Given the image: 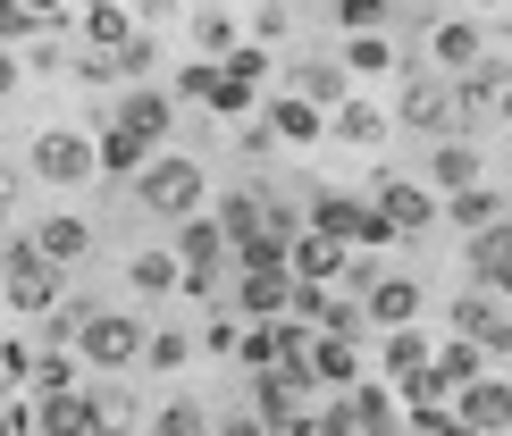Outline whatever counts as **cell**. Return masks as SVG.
Wrapping results in <instances>:
<instances>
[{
	"label": "cell",
	"mask_w": 512,
	"mask_h": 436,
	"mask_svg": "<svg viewBox=\"0 0 512 436\" xmlns=\"http://www.w3.org/2000/svg\"><path fill=\"white\" fill-rule=\"evenodd\" d=\"M370 210L387 218V227L412 244V235H429L437 227V193L420 185V177H378V193H370Z\"/></svg>",
	"instance_id": "cell-10"
},
{
	"label": "cell",
	"mask_w": 512,
	"mask_h": 436,
	"mask_svg": "<svg viewBox=\"0 0 512 436\" xmlns=\"http://www.w3.org/2000/svg\"><path fill=\"white\" fill-rule=\"evenodd\" d=\"M286 294H294L286 269H244L236 286H227V311L236 319H286Z\"/></svg>",
	"instance_id": "cell-19"
},
{
	"label": "cell",
	"mask_w": 512,
	"mask_h": 436,
	"mask_svg": "<svg viewBox=\"0 0 512 436\" xmlns=\"http://www.w3.org/2000/svg\"><path fill=\"white\" fill-rule=\"evenodd\" d=\"M328 135L353 143V151H378V143H387V109H370V101H336V109H328Z\"/></svg>",
	"instance_id": "cell-28"
},
{
	"label": "cell",
	"mask_w": 512,
	"mask_h": 436,
	"mask_svg": "<svg viewBox=\"0 0 512 436\" xmlns=\"http://www.w3.org/2000/svg\"><path fill=\"white\" fill-rule=\"evenodd\" d=\"M177 277H185V269H177V252H168V244L126 260V286H135V294H177Z\"/></svg>",
	"instance_id": "cell-35"
},
{
	"label": "cell",
	"mask_w": 512,
	"mask_h": 436,
	"mask_svg": "<svg viewBox=\"0 0 512 436\" xmlns=\"http://www.w3.org/2000/svg\"><path fill=\"white\" fill-rule=\"evenodd\" d=\"M26 244L51 260V269H76V260H93V218H76V210H42L34 227H26Z\"/></svg>",
	"instance_id": "cell-13"
},
{
	"label": "cell",
	"mask_w": 512,
	"mask_h": 436,
	"mask_svg": "<svg viewBox=\"0 0 512 436\" xmlns=\"http://www.w3.org/2000/svg\"><path fill=\"white\" fill-rule=\"evenodd\" d=\"M110 126H126L135 143L168 151V126H177V93H168V84H126L118 109H110Z\"/></svg>",
	"instance_id": "cell-9"
},
{
	"label": "cell",
	"mask_w": 512,
	"mask_h": 436,
	"mask_svg": "<svg viewBox=\"0 0 512 436\" xmlns=\"http://www.w3.org/2000/svg\"><path fill=\"white\" fill-rule=\"evenodd\" d=\"M210 436H269V428L252 420V411H236V420H210Z\"/></svg>",
	"instance_id": "cell-46"
},
{
	"label": "cell",
	"mask_w": 512,
	"mask_h": 436,
	"mask_svg": "<svg viewBox=\"0 0 512 436\" xmlns=\"http://www.w3.org/2000/svg\"><path fill=\"white\" fill-rule=\"evenodd\" d=\"M445 411H454L471 436H512V378H496V369H487V378L454 386V395H445Z\"/></svg>",
	"instance_id": "cell-8"
},
{
	"label": "cell",
	"mask_w": 512,
	"mask_h": 436,
	"mask_svg": "<svg viewBox=\"0 0 512 436\" xmlns=\"http://www.w3.org/2000/svg\"><path fill=\"white\" fill-rule=\"evenodd\" d=\"M126 185H135V202L152 218H168V227L194 218V210H210V177H202V160H185V151H152Z\"/></svg>",
	"instance_id": "cell-1"
},
{
	"label": "cell",
	"mask_w": 512,
	"mask_h": 436,
	"mask_svg": "<svg viewBox=\"0 0 512 436\" xmlns=\"http://www.w3.org/2000/svg\"><path fill=\"white\" fill-rule=\"evenodd\" d=\"M185 361H202L185 327H152V336H143V369H185Z\"/></svg>",
	"instance_id": "cell-40"
},
{
	"label": "cell",
	"mask_w": 512,
	"mask_h": 436,
	"mask_svg": "<svg viewBox=\"0 0 512 436\" xmlns=\"http://www.w3.org/2000/svg\"><path fill=\"white\" fill-rule=\"evenodd\" d=\"M336 68H345V76L361 84V76H387V68H403V59H395V42H387V34H345Z\"/></svg>",
	"instance_id": "cell-32"
},
{
	"label": "cell",
	"mask_w": 512,
	"mask_h": 436,
	"mask_svg": "<svg viewBox=\"0 0 512 436\" xmlns=\"http://www.w3.org/2000/svg\"><path fill=\"white\" fill-rule=\"evenodd\" d=\"M185 34H194V59H227V51L244 42V17L219 9V0H202V9L185 17Z\"/></svg>",
	"instance_id": "cell-25"
},
{
	"label": "cell",
	"mask_w": 512,
	"mask_h": 436,
	"mask_svg": "<svg viewBox=\"0 0 512 436\" xmlns=\"http://www.w3.org/2000/svg\"><path fill=\"white\" fill-rule=\"evenodd\" d=\"M471 378H487V353H479L471 336L429 344V386H437V395H454V386H471Z\"/></svg>",
	"instance_id": "cell-24"
},
{
	"label": "cell",
	"mask_w": 512,
	"mask_h": 436,
	"mask_svg": "<svg viewBox=\"0 0 512 436\" xmlns=\"http://www.w3.org/2000/svg\"><path fill=\"white\" fill-rule=\"evenodd\" d=\"M403 428H420V436H471V428H462L445 403H429V411H403Z\"/></svg>",
	"instance_id": "cell-44"
},
{
	"label": "cell",
	"mask_w": 512,
	"mask_h": 436,
	"mask_svg": "<svg viewBox=\"0 0 512 436\" xmlns=\"http://www.w3.org/2000/svg\"><path fill=\"white\" fill-rule=\"evenodd\" d=\"M261 126H269V143H286V151L328 143V118H319L311 101H294V93H269V101H261Z\"/></svg>",
	"instance_id": "cell-17"
},
{
	"label": "cell",
	"mask_w": 512,
	"mask_h": 436,
	"mask_svg": "<svg viewBox=\"0 0 512 436\" xmlns=\"http://www.w3.org/2000/svg\"><path fill=\"white\" fill-rule=\"evenodd\" d=\"M496 218H504V193H487V185H462V193H445V202H437V227H462V235L496 227Z\"/></svg>",
	"instance_id": "cell-26"
},
{
	"label": "cell",
	"mask_w": 512,
	"mask_h": 436,
	"mask_svg": "<svg viewBox=\"0 0 512 436\" xmlns=\"http://www.w3.org/2000/svg\"><path fill=\"white\" fill-rule=\"evenodd\" d=\"M504 218H512V193H504Z\"/></svg>",
	"instance_id": "cell-51"
},
{
	"label": "cell",
	"mask_w": 512,
	"mask_h": 436,
	"mask_svg": "<svg viewBox=\"0 0 512 436\" xmlns=\"http://www.w3.org/2000/svg\"><path fill=\"white\" fill-rule=\"evenodd\" d=\"M135 428H143V403L126 395L118 378H101L93 386V436H135Z\"/></svg>",
	"instance_id": "cell-30"
},
{
	"label": "cell",
	"mask_w": 512,
	"mask_h": 436,
	"mask_svg": "<svg viewBox=\"0 0 512 436\" xmlns=\"http://www.w3.org/2000/svg\"><path fill=\"white\" fill-rule=\"evenodd\" d=\"M454 336H471L479 344V353H496V361H512V311H504V302L496 294H454Z\"/></svg>",
	"instance_id": "cell-11"
},
{
	"label": "cell",
	"mask_w": 512,
	"mask_h": 436,
	"mask_svg": "<svg viewBox=\"0 0 512 436\" xmlns=\"http://www.w3.org/2000/svg\"><path fill=\"white\" fill-rule=\"evenodd\" d=\"M487 59V26L479 17H437L429 26V68L437 76H462V68H479Z\"/></svg>",
	"instance_id": "cell-14"
},
{
	"label": "cell",
	"mask_w": 512,
	"mask_h": 436,
	"mask_svg": "<svg viewBox=\"0 0 512 436\" xmlns=\"http://www.w3.org/2000/svg\"><path fill=\"white\" fill-rule=\"evenodd\" d=\"M378 378L395 386H412V378H429V336H420V327H387V336H378Z\"/></svg>",
	"instance_id": "cell-22"
},
{
	"label": "cell",
	"mask_w": 512,
	"mask_h": 436,
	"mask_svg": "<svg viewBox=\"0 0 512 436\" xmlns=\"http://www.w3.org/2000/svg\"><path fill=\"white\" fill-rule=\"evenodd\" d=\"M496 118H512V76H504V93H496Z\"/></svg>",
	"instance_id": "cell-50"
},
{
	"label": "cell",
	"mask_w": 512,
	"mask_h": 436,
	"mask_svg": "<svg viewBox=\"0 0 512 436\" xmlns=\"http://www.w3.org/2000/svg\"><path fill=\"white\" fill-rule=\"evenodd\" d=\"M286 436H353V420H345V395H336V403H303V411H294V428Z\"/></svg>",
	"instance_id": "cell-41"
},
{
	"label": "cell",
	"mask_w": 512,
	"mask_h": 436,
	"mask_svg": "<svg viewBox=\"0 0 512 436\" xmlns=\"http://www.w3.org/2000/svg\"><path fill=\"white\" fill-rule=\"evenodd\" d=\"M269 151H277V143H269V126H261V118H244V160H269Z\"/></svg>",
	"instance_id": "cell-45"
},
{
	"label": "cell",
	"mask_w": 512,
	"mask_h": 436,
	"mask_svg": "<svg viewBox=\"0 0 512 436\" xmlns=\"http://www.w3.org/2000/svg\"><path fill=\"white\" fill-rule=\"evenodd\" d=\"M236 344H244V319L227 311V302H210V319H202V336H194V353H219V361H236Z\"/></svg>",
	"instance_id": "cell-39"
},
{
	"label": "cell",
	"mask_w": 512,
	"mask_h": 436,
	"mask_svg": "<svg viewBox=\"0 0 512 436\" xmlns=\"http://www.w3.org/2000/svg\"><path fill=\"white\" fill-rule=\"evenodd\" d=\"M143 336H152V327H143L135 311H93L84 336H76V361L93 369V378H126V369L143 361Z\"/></svg>",
	"instance_id": "cell-4"
},
{
	"label": "cell",
	"mask_w": 512,
	"mask_h": 436,
	"mask_svg": "<svg viewBox=\"0 0 512 436\" xmlns=\"http://www.w3.org/2000/svg\"><path fill=\"white\" fill-rule=\"evenodd\" d=\"M420 185H429L437 202H445V193H462V185H479V143L471 135H445L429 151V177H420Z\"/></svg>",
	"instance_id": "cell-23"
},
{
	"label": "cell",
	"mask_w": 512,
	"mask_h": 436,
	"mask_svg": "<svg viewBox=\"0 0 512 436\" xmlns=\"http://www.w3.org/2000/svg\"><path fill=\"white\" fill-rule=\"evenodd\" d=\"M286 93H294V101H311L319 118H328L336 101H353V76L336 68V59H294V68H286Z\"/></svg>",
	"instance_id": "cell-20"
},
{
	"label": "cell",
	"mask_w": 512,
	"mask_h": 436,
	"mask_svg": "<svg viewBox=\"0 0 512 436\" xmlns=\"http://www.w3.org/2000/svg\"><path fill=\"white\" fill-rule=\"evenodd\" d=\"M152 436H210V411H202L194 395H168V403L152 411Z\"/></svg>",
	"instance_id": "cell-38"
},
{
	"label": "cell",
	"mask_w": 512,
	"mask_h": 436,
	"mask_svg": "<svg viewBox=\"0 0 512 436\" xmlns=\"http://www.w3.org/2000/svg\"><path fill=\"white\" fill-rule=\"evenodd\" d=\"M286 9H303V0H286Z\"/></svg>",
	"instance_id": "cell-52"
},
{
	"label": "cell",
	"mask_w": 512,
	"mask_h": 436,
	"mask_svg": "<svg viewBox=\"0 0 512 436\" xmlns=\"http://www.w3.org/2000/svg\"><path fill=\"white\" fill-rule=\"evenodd\" d=\"M462 269H471V286L479 294H512V218H496V227H479L471 244H462Z\"/></svg>",
	"instance_id": "cell-12"
},
{
	"label": "cell",
	"mask_w": 512,
	"mask_h": 436,
	"mask_svg": "<svg viewBox=\"0 0 512 436\" xmlns=\"http://www.w3.org/2000/svg\"><path fill=\"white\" fill-rule=\"evenodd\" d=\"M345 420H353V436H395L403 428V395L387 378H361V386H345Z\"/></svg>",
	"instance_id": "cell-18"
},
{
	"label": "cell",
	"mask_w": 512,
	"mask_h": 436,
	"mask_svg": "<svg viewBox=\"0 0 512 436\" xmlns=\"http://www.w3.org/2000/svg\"><path fill=\"white\" fill-rule=\"evenodd\" d=\"M26 386L34 395H68V386H84V361L68 353V344H42V353L26 361Z\"/></svg>",
	"instance_id": "cell-31"
},
{
	"label": "cell",
	"mask_w": 512,
	"mask_h": 436,
	"mask_svg": "<svg viewBox=\"0 0 512 436\" xmlns=\"http://www.w3.org/2000/svg\"><path fill=\"white\" fill-rule=\"evenodd\" d=\"M219 68H227V84H244V93H261V84L277 76V59H269V42H236V51H227Z\"/></svg>",
	"instance_id": "cell-37"
},
{
	"label": "cell",
	"mask_w": 512,
	"mask_h": 436,
	"mask_svg": "<svg viewBox=\"0 0 512 436\" xmlns=\"http://www.w3.org/2000/svg\"><path fill=\"white\" fill-rule=\"evenodd\" d=\"M294 411H303V395H294L277 369H252V420H261L269 436H286V428H294Z\"/></svg>",
	"instance_id": "cell-27"
},
{
	"label": "cell",
	"mask_w": 512,
	"mask_h": 436,
	"mask_svg": "<svg viewBox=\"0 0 512 436\" xmlns=\"http://www.w3.org/2000/svg\"><path fill=\"white\" fill-rule=\"evenodd\" d=\"M59 286H68V269H51L26 235H0V302H9L17 319H42L59 302Z\"/></svg>",
	"instance_id": "cell-2"
},
{
	"label": "cell",
	"mask_w": 512,
	"mask_h": 436,
	"mask_svg": "<svg viewBox=\"0 0 512 436\" xmlns=\"http://www.w3.org/2000/svg\"><path fill=\"white\" fill-rule=\"evenodd\" d=\"M336 34H387L395 26V0H328Z\"/></svg>",
	"instance_id": "cell-36"
},
{
	"label": "cell",
	"mask_w": 512,
	"mask_h": 436,
	"mask_svg": "<svg viewBox=\"0 0 512 436\" xmlns=\"http://www.w3.org/2000/svg\"><path fill=\"white\" fill-rule=\"evenodd\" d=\"M261 210H269V193L236 185V193H227V202L210 210V218H219V235H227V244H244V235H261Z\"/></svg>",
	"instance_id": "cell-33"
},
{
	"label": "cell",
	"mask_w": 512,
	"mask_h": 436,
	"mask_svg": "<svg viewBox=\"0 0 512 436\" xmlns=\"http://www.w3.org/2000/svg\"><path fill=\"white\" fill-rule=\"evenodd\" d=\"M303 361H311V386H328V395L361 386V344H353V336H311Z\"/></svg>",
	"instance_id": "cell-21"
},
{
	"label": "cell",
	"mask_w": 512,
	"mask_h": 436,
	"mask_svg": "<svg viewBox=\"0 0 512 436\" xmlns=\"http://www.w3.org/2000/svg\"><path fill=\"white\" fill-rule=\"evenodd\" d=\"M26 17H42V26H68V0H26Z\"/></svg>",
	"instance_id": "cell-47"
},
{
	"label": "cell",
	"mask_w": 512,
	"mask_h": 436,
	"mask_svg": "<svg viewBox=\"0 0 512 436\" xmlns=\"http://www.w3.org/2000/svg\"><path fill=\"white\" fill-rule=\"evenodd\" d=\"M26 168H34L42 185L68 193V185L93 177V135H76V126H51V135H34V143H26Z\"/></svg>",
	"instance_id": "cell-7"
},
{
	"label": "cell",
	"mask_w": 512,
	"mask_h": 436,
	"mask_svg": "<svg viewBox=\"0 0 512 436\" xmlns=\"http://www.w3.org/2000/svg\"><path fill=\"white\" fill-rule=\"evenodd\" d=\"M303 227L336 235L345 252H387V244H395V227H387V218L361 202V193H336V185H319L311 202H303Z\"/></svg>",
	"instance_id": "cell-3"
},
{
	"label": "cell",
	"mask_w": 512,
	"mask_h": 436,
	"mask_svg": "<svg viewBox=\"0 0 512 436\" xmlns=\"http://www.w3.org/2000/svg\"><path fill=\"white\" fill-rule=\"evenodd\" d=\"M395 126H412V135H454L462 126V109H454V93H445V76H429V68H412L403 76V93H395Z\"/></svg>",
	"instance_id": "cell-5"
},
{
	"label": "cell",
	"mask_w": 512,
	"mask_h": 436,
	"mask_svg": "<svg viewBox=\"0 0 512 436\" xmlns=\"http://www.w3.org/2000/svg\"><path fill=\"white\" fill-rule=\"evenodd\" d=\"M143 160H152V143H135L126 126H101V151H93V168H101V177H135Z\"/></svg>",
	"instance_id": "cell-34"
},
{
	"label": "cell",
	"mask_w": 512,
	"mask_h": 436,
	"mask_svg": "<svg viewBox=\"0 0 512 436\" xmlns=\"http://www.w3.org/2000/svg\"><path fill=\"white\" fill-rule=\"evenodd\" d=\"M345 244L336 235H319V227H294V244H286V277H303V286H336L345 277Z\"/></svg>",
	"instance_id": "cell-16"
},
{
	"label": "cell",
	"mask_w": 512,
	"mask_h": 436,
	"mask_svg": "<svg viewBox=\"0 0 512 436\" xmlns=\"http://www.w3.org/2000/svg\"><path fill=\"white\" fill-rule=\"evenodd\" d=\"M17 84H26V76H17V51H0V101H9Z\"/></svg>",
	"instance_id": "cell-49"
},
{
	"label": "cell",
	"mask_w": 512,
	"mask_h": 436,
	"mask_svg": "<svg viewBox=\"0 0 512 436\" xmlns=\"http://www.w3.org/2000/svg\"><path fill=\"white\" fill-rule=\"evenodd\" d=\"M34 34H42V17H26V0H0V51H17Z\"/></svg>",
	"instance_id": "cell-42"
},
{
	"label": "cell",
	"mask_w": 512,
	"mask_h": 436,
	"mask_svg": "<svg viewBox=\"0 0 512 436\" xmlns=\"http://www.w3.org/2000/svg\"><path fill=\"white\" fill-rule=\"evenodd\" d=\"M17 193H26V177H17V168H9V160H0V210H9V202H17Z\"/></svg>",
	"instance_id": "cell-48"
},
{
	"label": "cell",
	"mask_w": 512,
	"mask_h": 436,
	"mask_svg": "<svg viewBox=\"0 0 512 436\" xmlns=\"http://www.w3.org/2000/svg\"><path fill=\"white\" fill-rule=\"evenodd\" d=\"M286 26H294L286 0H252V34H261V42H286Z\"/></svg>",
	"instance_id": "cell-43"
},
{
	"label": "cell",
	"mask_w": 512,
	"mask_h": 436,
	"mask_svg": "<svg viewBox=\"0 0 512 436\" xmlns=\"http://www.w3.org/2000/svg\"><path fill=\"white\" fill-rule=\"evenodd\" d=\"M84 51H118V42H135V9H118V0H84Z\"/></svg>",
	"instance_id": "cell-29"
},
{
	"label": "cell",
	"mask_w": 512,
	"mask_h": 436,
	"mask_svg": "<svg viewBox=\"0 0 512 436\" xmlns=\"http://www.w3.org/2000/svg\"><path fill=\"white\" fill-rule=\"evenodd\" d=\"M420 311H429V286H420L412 269H378L370 286H361V319L387 336V327H420Z\"/></svg>",
	"instance_id": "cell-6"
},
{
	"label": "cell",
	"mask_w": 512,
	"mask_h": 436,
	"mask_svg": "<svg viewBox=\"0 0 512 436\" xmlns=\"http://www.w3.org/2000/svg\"><path fill=\"white\" fill-rule=\"evenodd\" d=\"M26 428H34V436H93V386H68V395H26Z\"/></svg>",
	"instance_id": "cell-15"
}]
</instances>
